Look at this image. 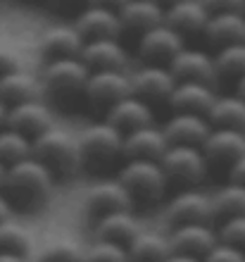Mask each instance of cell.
I'll use <instances>...</instances> for the list:
<instances>
[{
    "label": "cell",
    "mask_w": 245,
    "mask_h": 262,
    "mask_svg": "<svg viewBox=\"0 0 245 262\" xmlns=\"http://www.w3.org/2000/svg\"><path fill=\"white\" fill-rule=\"evenodd\" d=\"M55 184V172L50 169L43 160H38L36 155L14 162L7 167V181L5 191L10 200L24 203V205H34L38 200L48 198Z\"/></svg>",
    "instance_id": "obj_1"
},
{
    "label": "cell",
    "mask_w": 245,
    "mask_h": 262,
    "mask_svg": "<svg viewBox=\"0 0 245 262\" xmlns=\"http://www.w3.org/2000/svg\"><path fill=\"white\" fill-rule=\"evenodd\" d=\"M34 155L60 174H74L83 162L79 136L55 124L34 136Z\"/></svg>",
    "instance_id": "obj_2"
},
{
    "label": "cell",
    "mask_w": 245,
    "mask_h": 262,
    "mask_svg": "<svg viewBox=\"0 0 245 262\" xmlns=\"http://www.w3.org/2000/svg\"><path fill=\"white\" fill-rule=\"evenodd\" d=\"M119 181L133 193V198L143 200V203H152L164 193L169 177H167L160 160L129 158L119 169Z\"/></svg>",
    "instance_id": "obj_3"
},
{
    "label": "cell",
    "mask_w": 245,
    "mask_h": 262,
    "mask_svg": "<svg viewBox=\"0 0 245 262\" xmlns=\"http://www.w3.org/2000/svg\"><path fill=\"white\" fill-rule=\"evenodd\" d=\"M93 69L83 62V57H53L41 69L43 91L55 96H74L79 91H86L88 76Z\"/></svg>",
    "instance_id": "obj_4"
},
{
    "label": "cell",
    "mask_w": 245,
    "mask_h": 262,
    "mask_svg": "<svg viewBox=\"0 0 245 262\" xmlns=\"http://www.w3.org/2000/svg\"><path fill=\"white\" fill-rule=\"evenodd\" d=\"M160 162H162L169 181L186 184V186L203 181L207 174V167H210V160L205 155L203 145L191 143H171Z\"/></svg>",
    "instance_id": "obj_5"
},
{
    "label": "cell",
    "mask_w": 245,
    "mask_h": 262,
    "mask_svg": "<svg viewBox=\"0 0 245 262\" xmlns=\"http://www.w3.org/2000/svg\"><path fill=\"white\" fill-rule=\"evenodd\" d=\"M76 136L83 152V162H109L117 155H124V131L107 119L83 126Z\"/></svg>",
    "instance_id": "obj_6"
},
{
    "label": "cell",
    "mask_w": 245,
    "mask_h": 262,
    "mask_svg": "<svg viewBox=\"0 0 245 262\" xmlns=\"http://www.w3.org/2000/svg\"><path fill=\"white\" fill-rule=\"evenodd\" d=\"M133 200H136L133 193L119 181V177L117 179H100L86 188V193H83V210L98 220V217H102L107 212L131 210Z\"/></svg>",
    "instance_id": "obj_7"
},
{
    "label": "cell",
    "mask_w": 245,
    "mask_h": 262,
    "mask_svg": "<svg viewBox=\"0 0 245 262\" xmlns=\"http://www.w3.org/2000/svg\"><path fill=\"white\" fill-rule=\"evenodd\" d=\"M83 93H86L91 103L109 107L117 100L133 93L131 74H126L124 69H93Z\"/></svg>",
    "instance_id": "obj_8"
},
{
    "label": "cell",
    "mask_w": 245,
    "mask_h": 262,
    "mask_svg": "<svg viewBox=\"0 0 245 262\" xmlns=\"http://www.w3.org/2000/svg\"><path fill=\"white\" fill-rule=\"evenodd\" d=\"M184 34L171 24L162 21L138 36V55L145 62H171V57L184 48Z\"/></svg>",
    "instance_id": "obj_9"
},
{
    "label": "cell",
    "mask_w": 245,
    "mask_h": 262,
    "mask_svg": "<svg viewBox=\"0 0 245 262\" xmlns=\"http://www.w3.org/2000/svg\"><path fill=\"white\" fill-rule=\"evenodd\" d=\"M176 76L169 69V64L162 62H145L131 72V83H133V93L145 100H167L171 91L176 86Z\"/></svg>",
    "instance_id": "obj_10"
},
{
    "label": "cell",
    "mask_w": 245,
    "mask_h": 262,
    "mask_svg": "<svg viewBox=\"0 0 245 262\" xmlns=\"http://www.w3.org/2000/svg\"><path fill=\"white\" fill-rule=\"evenodd\" d=\"M74 27L81 31L86 41H91V38H119V34L124 31L119 10L93 5V3H86V7L79 10Z\"/></svg>",
    "instance_id": "obj_11"
},
{
    "label": "cell",
    "mask_w": 245,
    "mask_h": 262,
    "mask_svg": "<svg viewBox=\"0 0 245 262\" xmlns=\"http://www.w3.org/2000/svg\"><path fill=\"white\" fill-rule=\"evenodd\" d=\"M169 69L174 72V76H176L179 81L212 83L219 76L214 55H210L207 50H200V48H188V46H184L176 55L171 57Z\"/></svg>",
    "instance_id": "obj_12"
},
{
    "label": "cell",
    "mask_w": 245,
    "mask_h": 262,
    "mask_svg": "<svg viewBox=\"0 0 245 262\" xmlns=\"http://www.w3.org/2000/svg\"><path fill=\"white\" fill-rule=\"evenodd\" d=\"M171 248L179 253L205 257L219 243V231L210 227V222H188V224H174L169 234Z\"/></svg>",
    "instance_id": "obj_13"
},
{
    "label": "cell",
    "mask_w": 245,
    "mask_h": 262,
    "mask_svg": "<svg viewBox=\"0 0 245 262\" xmlns=\"http://www.w3.org/2000/svg\"><path fill=\"white\" fill-rule=\"evenodd\" d=\"M203 150L210 165L214 162V165L231 167L236 160L245 155V131L231 126H214L210 136L205 138Z\"/></svg>",
    "instance_id": "obj_14"
},
{
    "label": "cell",
    "mask_w": 245,
    "mask_h": 262,
    "mask_svg": "<svg viewBox=\"0 0 245 262\" xmlns=\"http://www.w3.org/2000/svg\"><path fill=\"white\" fill-rule=\"evenodd\" d=\"M169 138L164 134V126L155 122L124 134V158H145V160H162L169 148Z\"/></svg>",
    "instance_id": "obj_15"
},
{
    "label": "cell",
    "mask_w": 245,
    "mask_h": 262,
    "mask_svg": "<svg viewBox=\"0 0 245 262\" xmlns=\"http://www.w3.org/2000/svg\"><path fill=\"white\" fill-rule=\"evenodd\" d=\"M167 220L171 224H188V222H210L214 217L212 195H205L200 191H181L179 195L167 203L164 207Z\"/></svg>",
    "instance_id": "obj_16"
},
{
    "label": "cell",
    "mask_w": 245,
    "mask_h": 262,
    "mask_svg": "<svg viewBox=\"0 0 245 262\" xmlns=\"http://www.w3.org/2000/svg\"><path fill=\"white\" fill-rule=\"evenodd\" d=\"M162 126L167 138H169V143H191V145H203L205 138L210 136V131L214 129L210 117L200 115V112H174Z\"/></svg>",
    "instance_id": "obj_17"
},
{
    "label": "cell",
    "mask_w": 245,
    "mask_h": 262,
    "mask_svg": "<svg viewBox=\"0 0 245 262\" xmlns=\"http://www.w3.org/2000/svg\"><path fill=\"white\" fill-rule=\"evenodd\" d=\"M83 46H86V38L74 24L48 27L38 38V50L48 60H53V57H79Z\"/></svg>",
    "instance_id": "obj_18"
},
{
    "label": "cell",
    "mask_w": 245,
    "mask_h": 262,
    "mask_svg": "<svg viewBox=\"0 0 245 262\" xmlns=\"http://www.w3.org/2000/svg\"><path fill=\"white\" fill-rule=\"evenodd\" d=\"M7 124L14 129L24 131L27 136H38L41 131L53 126V112L43 100L38 98H29L21 103L10 105V115H7Z\"/></svg>",
    "instance_id": "obj_19"
},
{
    "label": "cell",
    "mask_w": 245,
    "mask_h": 262,
    "mask_svg": "<svg viewBox=\"0 0 245 262\" xmlns=\"http://www.w3.org/2000/svg\"><path fill=\"white\" fill-rule=\"evenodd\" d=\"M217 100V93L207 81H176L167 103L174 112H200L207 115Z\"/></svg>",
    "instance_id": "obj_20"
},
{
    "label": "cell",
    "mask_w": 245,
    "mask_h": 262,
    "mask_svg": "<svg viewBox=\"0 0 245 262\" xmlns=\"http://www.w3.org/2000/svg\"><path fill=\"white\" fill-rule=\"evenodd\" d=\"M105 119L112 122L115 126H119V129L126 134V131H131V129H138V126L152 124V122H155V112L150 107V100L136 96V93H131V96L117 100L115 105H109Z\"/></svg>",
    "instance_id": "obj_21"
},
{
    "label": "cell",
    "mask_w": 245,
    "mask_h": 262,
    "mask_svg": "<svg viewBox=\"0 0 245 262\" xmlns=\"http://www.w3.org/2000/svg\"><path fill=\"white\" fill-rule=\"evenodd\" d=\"M210 17L212 10L205 5V0H179L164 7V21L181 34H203Z\"/></svg>",
    "instance_id": "obj_22"
},
{
    "label": "cell",
    "mask_w": 245,
    "mask_h": 262,
    "mask_svg": "<svg viewBox=\"0 0 245 262\" xmlns=\"http://www.w3.org/2000/svg\"><path fill=\"white\" fill-rule=\"evenodd\" d=\"M83 62L91 69H124L129 55L117 38H91L81 50Z\"/></svg>",
    "instance_id": "obj_23"
},
{
    "label": "cell",
    "mask_w": 245,
    "mask_h": 262,
    "mask_svg": "<svg viewBox=\"0 0 245 262\" xmlns=\"http://www.w3.org/2000/svg\"><path fill=\"white\" fill-rule=\"evenodd\" d=\"M119 17H122V27L126 31L141 36L143 31L164 21V5L157 0H129L119 10Z\"/></svg>",
    "instance_id": "obj_24"
},
{
    "label": "cell",
    "mask_w": 245,
    "mask_h": 262,
    "mask_svg": "<svg viewBox=\"0 0 245 262\" xmlns=\"http://www.w3.org/2000/svg\"><path fill=\"white\" fill-rule=\"evenodd\" d=\"M212 46H229V43L245 41V12H212L210 21L203 31Z\"/></svg>",
    "instance_id": "obj_25"
},
{
    "label": "cell",
    "mask_w": 245,
    "mask_h": 262,
    "mask_svg": "<svg viewBox=\"0 0 245 262\" xmlns=\"http://www.w3.org/2000/svg\"><path fill=\"white\" fill-rule=\"evenodd\" d=\"M41 89V76H34L31 72L21 67L0 74V98L7 105L21 103V100H29V98H38Z\"/></svg>",
    "instance_id": "obj_26"
},
{
    "label": "cell",
    "mask_w": 245,
    "mask_h": 262,
    "mask_svg": "<svg viewBox=\"0 0 245 262\" xmlns=\"http://www.w3.org/2000/svg\"><path fill=\"white\" fill-rule=\"evenodd\" d=\"M138 231H141V224L131 214V210H117V212H107L96 220V238H107V241L129 246Z\"/></svg>",
    "instance_id": "obj_27"
},
{
    "label": "cell",
    "mask_w": 245,
    "mask_h": 262,
    "mask_svg": "<svg viewBox=\"0 0 245 262\" xmlns=\"http://www.w3.org/2000/svg\"><path fill=\"white\" fill-rule=\"evenodd\" d=\"M171 241L169 236H162L157 231H138L129 243V255L131 260L141 262H164L171 255Z\"/></svg>",
    "instance_id": "obj_28"
},
{
    "label": "cell",
    "mask_w": 245,
    "mask_h": 262,
    "mask_svg": "<svg viewBox=\"0 0 245 262\" xmlns=\"http://www.w3.org/2000/svg\"><path fill=\"white\" fill-rule=\"evenodd\" d=\"M207 117L214 126H231V129L245 131V98L233 96H217L214 105L210 107Z\"/></svg>",
    "instance_id": "obj_29"
},
{
    "label": "cell",
    "mask_w": 245,
    "mask_h": 262,
    "mask_svg": "<svg viewBox=\"0 0 245 262\" xmlns=\"http://www.w3.org/2000/svg\"><path fill=\"white\" fill-rule=\"evenodd\" d=\"M86 257V246L69 236H53L38 248V262H83Z\"/></svg>",
    "instance_id": "obj_30"
},
{
    "label": "cell",
    "mask_w": 245,
    "mask_h": 262,
    "mask_svg": "<svg viewBox=\"0 0 245 262\" xmlns=\"http://www.w3.org/2000/svg\"><path fill=\"white\" fill-rule=\"evenodd\" d=\"M29 155H34V138L10 124L3 126L0 129V160L5 165H14Z\"/></svg>",
    "instance_id": "obj_31"
},
{
    "label": "cell",
    "mask_w": 245,
    "mask_h": 262,
    "mask_svg": "<svg viewBox=\"0 0 245 262\" xmlns=\"http://www.w3.org/2000/svg\"><path fill=\"white\" fill-rule=\"evenodd\" d=\"M212 207H214V217L219 220L245 214V184L229 181L221 188H217L212 195Z\"/></svg>",
    "instance_id": "obj_32"
},
{
    "label": "cell",
    "mask_w": 245,
    "mask_h": 262,
    "mask_svg": "<svg viewBox=\"0 0 245 262\" xmlns=\"http://www.w3.org/2000/svg\"><path fill=\"white\" fill-rule=\"evenodd\" d=\"M0 250L29 255L34 250V236L24 224L7 217V220L0 222Z\"/></svg>",
    "instance_id": "obj_33"
},
{
    "label": "cell",
    "mask_w": 245,
    "mask_h": 262,
    "mask_svg": "<svg viewBox=\"0 0 245 262\" xmlns=\"http://www.w3.org/2000/svg\"><path fill=\"white\" fill-rule=\"evenodd\" d=\"M214 60L219 76H233L238 81L240 76H245V41L221 46L214 53Z\"/></svg>",
    "instance_id": "obj_34"
},
{
    "label": "cell",
    "mask_w": 245,
    "mask_h": 262,
    "mask_svg": "<svg viewBox=\"0 0 245 262\" xmlns=\"http://www.w3.org/2000/svg\"><path fill=\"white\" fill-rule=\"evenodd\" d=\"M129 246L107 238H96L86 246V257L83 262H129Z\"/></svg>",
    "instance_id": "obj_35"
},
{
    "label": "cell",
    "mask_w": 245,
    "mask_h": 262,
    "mask_svg": "<svg viewBox=\"0 0 245 262\" xmlns=\"http://www.w3.org/2000/svg\"><path fill=\"white\" fill-rule=\"evenodd\" d=\"M217 231H219V241L245 248V214H233V217L221 220Z\"/></svg>",
    "instance_id": "obj_36"
},
{
    "label": "cell",
    "mask_w": 245,
    "mask_h": 262,
    "mask_svg": "<svg viewBox=\"0 0 245 262\" xmlns=\"http://www.w3.org/2000/svg\"><path fill=\"white\" fill-rule=\"evenodd\" d=\"M203 260L205 262H245V248L231 246V243H226V241H219Z\"/></svg>",
    "instance_id": "obj_37"
},
{
    "label": "cell",
    "mask_w": 245,
    "mask_h": 262,
    "mask_svg": "<svg viewBox=\"0 0 245 262\" xmlns=\"http://www.w3.org/2000/svg\"><path fill=\"white\" fill-rule=\"evenodd\" d=\"M205 5L210 7L212 12H245V0H205Z\"/></svg>",
    "instance_id": "obj_38"
},
{
    "label": "cell",
    "mask_w": 245,
    "mask_h": 262,
    "mask_svg": "<svg viewBox=\"0 0 245 262\" xmlns=\"http://www.w3.org/2000/svg\"><path fill=\"white\" fill-rule=\"evenodd\" d=\"M17 67H19V57H17V53L0 46V74H5V72L17 69Z\"/></svg>",
    "instance_id": "obj_39"
},
{
    "label": "cell",
    "mask_w": 245,
    "mask_h": 262,
    "mask_svg": "<svg viewBox=\"0 0 245 262\" xmlns=\"http://www.w3.org/2000/svg\"><path fill=\"white\" fill-rule=\"evenodd\" d=\"M229 174H231V181H238V184H245V155L238 158L229 167Z\"/></svg>",
    "instance_id": "obj_40"
},
{
    "label": "cell",
    "mask_w": 245,
    "mask_h": 262,
    "mask_svg": "<svg viewBox=\"0 0 245 262\" xmlns=\"http://www.w3.org/2000/svg\"><path fill=\"white\" fill-rule=\"evenodd\" d=\"M164 262H205L200 255H191V253H179V250H171V255Z\"/></svg>",
    "instance_id": "obj_41"
},
{
    "label": "cell",
    "mask_w": 245,
    "mask_h": 262,
    "mask_svg": "<svg viewBox=\"0 0 245 262\" xmlns=\"http://www.w3.org/2000/svg\"><path fill=\"white\" fill-rule=\"evenodd\" d=\"M12 214V200L7 198V193H0V222L7 220Z\"/></svg>",
    "instance_id": "obj_42"
},
{
    "label": "cell",
    "mask_w": 245,
    "mask_h": 262,
    "mask_svg": "<svg viewBox=\"0 0 245 262\" xmlns=\"http://www.w3.org/2000/svg\"><path fill=\"white\" fill-rule=\"evenodd\" d=\"M86 3H93V5H102V7H112V10H122L129 0H86Z\"/></svg>",
    "instance_id": "obj_43"
},
{
    "label": "cell",
    "mask_w": 245,
    "mask_h": 262,
    "mask_svg": "<svg viewBox=\"0 0 245 262\" xmlns=\"http://www.w3.org/2000/svg\"><path fill=\"white\" fill-rule=\"evenodd\" d=\"M0 262H29V255H21V253H7V250H0Z\"/></svg>",
    "instance_id": "obj_44"
},
{
    "label": "cell",
    "mask_w": 245,
    "mask_h": 262,
    "mask_svg": "<svg viewBox=\"0 0 245 262\" xmlns=\"http://www.w3.org/2000/svg\"><path fill=\"white\" fill-rule=\"evenodd\" d=\"M7 115H10V105H7L5 100L0 98V129L7 124Z\"/></svg>",
    "instance_id": "obj_45"
},
{
    "label": "cell",
    "mask_w": 245,
    "mask_h": 262,
    "mask_svg": "<svg viewBox=\"0 0 245 262\" xmlns=\"http://www.w3.org/2000/svg\"><path fill=\"white\" fill-rule=\"evenodd\" d=\"M7 167H10V165H5V162L0 160V191L5 188V181H7Z\"/></svg>",
    "instance_id": "obj_46"
},
{
    "label": "cell",
    "mask_w": 245,
    "mask_h": 262,
    "mask_svg": "<svg viewBox=\"0 0 245 262\" xmlns=\"http://www.w3.org/2000/svg\"><path fill=\"white\" fill-rule=\"evenodd\" d=\"M236 93L245 98V76H240L238 81H236Z\"/></svg>",
    "instance_id": "obj_47"
},
{
    "label": "cell",
    "mask_w": 245,
    "mask_h": 262,
    "mask_svg": "<svg viewBox=\"0 0 245 262\" xmlns=\"http://www.w3.org/2000/svg\"><path fill=\"white\" fill-rule=\"evenodd\" d=\"M55 5H74V3H79V0H53ZM86 3V0H83Z\"/></svg>",
    "instance_id": "obj_48"
},
{
    "label": "cell",
    "mask_w": 245,
    "mask_h": 262,
    "mask_svg": "<svg viewBox=\"0 0 245 262\" xmlns=\"http://www.w3.org/2000/svg\"><path fill=\"white\" fill-rule=\"evenodd\" d=\"M157 3H162L164 7H169V5H174V3H179V0H157Z\"/></svg>",
    "instance_id": "obj_49"
},
{
    "label": "cell",
    "mask_w": 245,
    "mask_h": 262,
    "mask_svg": "<svg viewBox=\"0 0 245 262\" xmlns=\"http://www.w3.org/2000/svg\"><path fill=\"white\" fill-rule=\"evenodd\" d=\"M129 262H141V260H129Z\"/></svg>",
    "instance_id": "obj_50"
}]
</instances>
